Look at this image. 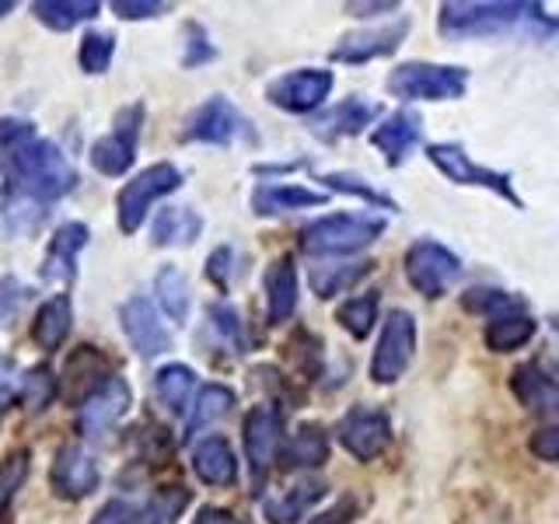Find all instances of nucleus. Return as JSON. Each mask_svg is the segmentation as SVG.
<instances>
[{
  "instance_id": "obj_1",
  "label": "nucleus",
  "mask_w": 559,
  "mask_h": 524,
  "mask_svg": "<svg viewBox=\"0 0 559 524\" xmlns=\"http://www.w3.org/2000/svg\"><path fill=\"white\" fill-rule=\"evenodd\" d=\"M437 25L448 39H479V35H500L514 25H532L535 32H552V22L538 4H518V0H448L437 14Z\"/></svg>"
},
{
  "instance_id": "obj_2",
  "label": "nucleus",
  "mask_w": 559,
  "mask_h": 524,
  "mask_svg": "<svg viewBox=\"0 0 559 524\" xmlns=\"http://www.w3.org/2000/svg\"><path fill=\"white\" fill-rule=\"evenodd\" d=\"M8 168H11V186H17L46 206L67 196V192H74L78 186L74 165L67 162V154L52 140H32L22 151H14Z\"/></svg>"
},
{
  "instance_id": "obj_3",
  "label": "nucleus",
  "mask_w": 559,
  "mask_h": 524,
  "mask_svg": "<svg viewBox=\"0 0 559 524\" xmlns=\"http://www.w3.org/2000/svg\"><path fill=\"white\" fill-rule=\"evenodd\" d=\"M381 235H384V217L325 214L301 227V249L308 255H354L371 249Z\"/></svg>"
},
{
  "instance_id": "obj_4",
  "label": "nucleus",
  "mask_w": 559,
  "mask_h": 524,
  "mask_svg": "<svg viewBox=\"0 0 559 524\" xmlns=\"http://www.w3.org/2000/svg\"><path fill=\"white\" fill-rule=\"evenodd\" d=\"M384 87L399 102H454L468 92V70L459 63L409 60L392 70Z\"/></svg>"
},
{
  "instance_id": "obj_5",
  "label": "nucleus",
  "mask_w": 559,
  "mask_h": 524,
  "mask_svg": "<svg viewBox=\"0 0 559 524\" xmlns=\"http://www.w3.org/2000/svg\"><path fill=\"white\" fill-rule=\"evenodd\" d=\"M182 186V171L175 168L171 162H157L144 171H136L133 179L119 189L116 196V224L122 235H136L144 227L151 206L157 200H165L168 192H175Z\"/></svg>"
},
{
  "instance_id": "obj_6",
  "label": "nucleus",
  "mask_w": 559,
  "mask_h": 524,
  "mask_svg": "<svg viewBox=\"0 0 559 524\" xmlns=\"http://www.w3.org/2000/svg\"><path fill=\"white\" fill-rule=\"evenodd\" d=\"M427 162L454 186H476V189H486V192H497V196L507 200L514 210H524V200L518 196L511 171H497V168L476 165L462 144H451V140H444V144H430L427 147Z\"/></svg>"
},
{
  "instance_id": "obj_7",
  "label": "nucleus",
  "mask_w": 559,
  "mask_h": 524,
  "mask_svg": "<svg viewBox=\"0 0 559 524\" xmlns=\"http://www.w3.org/2000/svg\"><path fill=\"white\" fill-rule=\"evenodd\" d=\"M462 270H465L462 259L454 255L448 245L433 238H419L406 249V279L419 297H427V301L444 297L462 279Z\"/></svg>"
},
{
  "instance_id": "obj_8",
  "label": "nucleus",
  "mask_w": 559,
  "mask_h": 524,
  "mask_svg": "<svg viewBox=\"0 0 559 524\" xmlns=\"http://www.w3.org/2000/svg\"><path fill=\"white\" fill-rule=\"evenodd\" d=\"M413 349H416V319L409 311H389L381 322V336L371 354V381L374 384H395L406 367L413 364Z\"/></svg>"
},
{
  "instance_id": "obj_9",
  "label": "nucleus",
  "mask_w": 559,
  "mask_h": 524,
  "mask_svg": "<svg viewBox=\"0 0 559 524\" xmlns=\"http://www.w3.org/2000/svg\"><path fill=\"white\" fill-rule=\"evenodd\" d=\"M332 84H336V74L322 67H297L280 74L266 84V98L284 109L290 116H308L314 109H322L325 98L332 95Z\"/></svg>"
},
{
  "instance_id": "obj_10",
  "label": "nucleus",
  "mask_w": 559,
  "mask_h": 524,
  "mask_svg": "<svg viewBox=\"0 0 559 524\" xmlns=\"http://www.w3.org/2000/svg\"><path fill=\"white\" fill-rule=\"evenodd\" d=\"M241 441H245V458H249L252 479H255V486H262V479L270 476L273 462L280 458V451H284V416H280V409L270 406V402L252 406L245 413Z\"/></svg>"
},
{
  "instance_id": "obj_11",
  "label": "nucleus",
  "mask_w": 559,
  "mask_h": 524,
  "mask_svg": "<svg viewBox=\"0 0 559 524\" xmlns=\"http://www.w3.org/2000/svg\"><path fill=\"white\" fill-rule=\"evenodd\" d=\"M336 441L346 454H354L357 462H374L378 454L392 444V416L384 409L371 406H354L343 413L336 424Z\"/></svg>"
},
{
  "instance_id": "obj_12",
  "label": "nucleus",
  "mask_w": 559,
  "mask_h": 524,
  "mask_svg": "<svg viewBox=\"0 0 559 524\" xmlns=\"http://www.w3.org/2000/svg\"><path fill=\"white\" fill-rule=\"evenodd\" d=\"M140 122H144V105H130L116 116V130L109 136H102L92 144V165L95 171L119 179L127 175L136 162V136H140Z\"/></svg>"
},
{
  "instance_id": "obj_13",
  "label": "nucleus",
  "mask_w": 559,
  "mask_h": 524,
  "mask_svg": "<svg viewBox=\"0 0 559 524\" xmlns=\"http://www.w3.org/2000/svg\"><path fill=\"white\" fill-rule=\"evenodd\" d=\"M241 136H249V119H245L224 95L206 98L186 119V140H197V144L227 147Z\"/></svg>"
},
{
  "instance_id": "obj_14",
  "label": "nucleus",
  "mask_w": 559,
  "mask_h": 524,
  "mask_svg": "<svg viewBox=\"0 0 559 524\" xmlns=\"http://www.w3.org/2000/svg\"><path fill=\"white\" fill-rule=\"evenodd\" d=\"M98 483H102V468L92 451L81 444H67L57 451V458H52V468H49L52 493L63 500H84L95 493Z\"/></svg>"
},
{
  "instance_id": "obj_15",
  "label": "nucleus",
  "mask_w": 559,
  "mask_h": 524,
  "mask_svg": "<svg viewBox=\"0 0 559 524\" xmlns=\"http://www.w3.org/2000/svg\"><path fill=\"white\" fill-rule=\"evenodd\" d=\"M409 28H413L409 17H395L392 25L349 32V35H343V39L336 43V49H332V60L360 67V63L381 60V57H392V52H399L402 39L409 35Z\"/></svg>"
},
{
  "instance_id": "obj_16",
  "label": "nucleus",
  "mask_w": 559,
  "mask_h": 524,
  "mask_svg": "<svg viewBox=\"0 0 559 524\" xmlns=\"http://www.w3.org/2000/svg\"><path fill=\"white\" fill-rule=\"evenodd\" d=\"M119 325H122V332H127L130 346L144 360L162 357L171 346V336L162 322V314H157V308L147 301V297H130V301L119 308Z\"/></svg>"
},
{
  "instance_id": "obj_17",
  "label": "nucleus",
  "mask_w": 559,
  "mask_h": 524,
  "mask_svg": "<svg viewBox=\"0 0 559 524\" xmlns=\"http://www.w3.org/2000/svg\"><path fill=\"white\" fill-rule=\"evenodd\" d=\"M130 406H133V392L127 378L112 374L92 398L78 406V430L84 437H98L105 430H112L119 419L130 413Z\"/></svg>"
},
{
  "instance_id": "obj_18",
  "label": "nucleus",
  "mask_w": 559,
  "mask_h": 524,
  "mask_svg": "<svg viewBox=\"0 0 559 524\" xmlns=\"http://www.w3.org/2000/svg\"><path fill=\"white\" fill-rule=\"evenodd\" d=\"M109 378H112L109 357H105L102 349H95V346H78L74 354L67 357V364H63L60 395L67 402H74V406H81V402L92 398Z\"/></svg>"
},
{
  "instance_id": "obj_19",
  "label": "nucleus",
  "mask_w": 559,
  "mask_h": 524,
  "mask_svg": "<svg viewBox=\"0 0 559 524\" xmlns=\"http://www.w3.org/2000/svg\"><path fill=\"white\" fill-rule=\"evenodd\" d=\"M371 144L381 151L389 168L406 165V157L424 144V119H419L413 109H399L392 116H381L378 127L371 130Z\"/></svg>"
},
{
  "instance_id": "obj_20",
  "label": "nucleus",
  "mask_w": 559,
  "mask_h": 524,
  "mask_svg": "<svg viewBox=\"0 0 559 524\" xmlns=\"http://www.w3.org/2000/svg\"><path fill=\"white\" fill-rule=\"evenodd\" d=\"M87 238H92V231H87L81 221H67L63 227H57V235L49 238L46 255H43V270H39L43 279H49V284H57V287L74 284L78 255L87 249Z\"/></svg>"
},
{
  "instance_id": "obj_21",
  "label": "nucleus",
  "mask_w": 559,
  "mask_h": 524,
  "mask_svg": "<svg viewBox=\"0 0 559 524\" xmlns=\"http://www.w3.org/2000/svg\"><path fill=\"white\" fill-rule=\"evenodd\" d=\"M381 119V105L378 102H367L364 95H349L311 122V130L319 133L322 140H340V136H357L367 127H374Z\"/></svg>"
},
{
  "instance_id": "obj_22",
  "label": "nucleus",
  "mask_w": 559,
  "mask_h": 524,
  "mask_svg": "<svg viewBox=\"0 0 559 524\" xmlns=\"http://www.w3.org/2000/svg\"><path fill=\"white\" fill-rule=\"evenodd\" d=\"M262 290H266V322L284 325L297 311V294H301V279L290 255L273 259L266 273H262Z\"/></svg>"
},
{
  "instance_id": "obj_23",
  "label": "nucleus",
  "mask_w": 559,
  "mask_h": 524,
  "mask_svg": "<svg viewBox=\"0 0 559 524\" xmlns=\"http://www.w3.org/2000/svg\"><path fill=\"white\" fill-rule=\"evenodd\" d=\"M192 472L203 486L214 489H227L238 483V454L231 448V441L221 433H210L203 441H197L192 448Z\"/></svg>"
},
{
  "instance_id": "obj_24",
  "label": "nucleus",
  "mask_w": 559,
  "mask_h": 524,
  "mask_svg": "<svg viewBox=\"0 0 559 524\" xmlns=\"http://www.w3.org/2000/svg\"><path fill=\"white\" fill-rule=\"evenodd\" d=\"M325 200H329V192L297 186V182H259L252 189V214L280 217V214H294V210L325 206Z\"/></svg>"
},
{
  "instance_id": "obj_25",
  "label": "nucleus",
  "mask_w": 559,
  "mask_h": 524,
  "mask_svg": "<svg viewBox=\"0 0 559 524\" xmlns=\"http://www.w3.org/2000/svg\"><path fill=\"white\" fill-rule=\"evenodd\" d=\"M70 325H74V305H70L67 294H52L49 301H43L39 311H35L32 340L43 354H57L70 336Z\"/></svg>"
},
{
  "instance_id": "obj_26",
  "label": "nucleus",
  "mask_w": 559,
  "mask_h": 524,
  "mask_svg": "<svg viewBox=\"0 0 559 524\" xmlns=\"http://www.w3.org/2000/svg\"><path fill=\"white\" fill-rule=\"evenodd\" d=\"M511 392L528 409H559V378H552L538 360L514 367Z\"/></svg>"
},
{
  "instance_id": "obj_27",
  "label": "nucleus",
  "mask_w": 559,
  "mask_h": 524,
  "mask_svg": "<svg viewBox=\"0 0 559 524\" xmlns=\"http://www.w3.org/2000/svg\"><path fill=\"white\" fill-rule=\"evenodd\" d=\"M200 235H203V217L192 206H168L151 224V238L162 249H189Z\"/></svg>"
},
{
  "instance_id": "obj_28",
  "label": "nucleus",
  "mask_w": 559,
  "mask_h": 524,
  "mask_svg": "<svg viewBox=\"0 0 559 524\" xmlns=\"http://www.w3.org/2000/svg\"><path fill=\"white\" fill-rule=\"evenodd\" d=\"M280 458L284 468H322L329 462V430L322 424H301L284 441Z\"/></svg>"
},
{
  "instance_id": "obj_29",
  "label": "nucleus",
  "mask_w": 559,
  "mask_h": 524,
  "mask_svg": "<svg viewBox=\"0 0 559 524\" xmlns=\"http://www.w3.org/2000/svg\"><path fill=\"white\" fill-rule=\"evenodd\" d=\"M374 273L371 259H357V262H322V266H311V290L329 301V297H340L346 290H354L364 276Z\"/></svg>"
},
{
  "instance_id": "obj_30",
  "label": "nucleus",
  "mask_w": 559,
  "mask_h": 524,
  "mask_svg": "<svg viewBox=\"0 0 559 524\" xmlns=\"http://www.w3.org/2000/svg\"><path fill=\"white\" fill-rule=\"evenodd\" d=\"M538 332V322L532 319L528 311H514V314H500V319H489L483 343L493 354H514V349L528 346Z\"/></svg>"
},
{
  "instance_id": "obj_31",
  "label": "nucleus",
  "mask_w": 559,
  "mask_h": 524,
  "mask_svg": "<svg viewBox=\"0 0 559 524\" xmlns=\"http://www.w3.org/2000/svg\"><path fill=\"white\" fill-rule=\"evenodd\" d=\"M154 395L168 413L175 416L189 413V402L197 395V371L186 364H165L162 371L154 374Z\"/></svg>"
},
{
  "instance_id": "obj_32",
  "label": "nucleus",
  "mask_w": 559,
  "mask_h": 524,
  "mask_svg": "<svg viewBox=\"0 0 559 524\" xmlns=\"http://www.w3.org/2000/svg\"><path fill=\"white\" fill-rule=\"evenodd\" d=\"M325 483L322 479H301L297 486H290L284 497H273L266 500V517L273 524H294L301 521L314 503H319L325 497Z\"/></svg>"
},
{
  "instance_id": "obj_33",
  "label": "nucleus",
  "mask_w": 559,
  "mask_h": 524,
  "mask_svg": "<svg viewBox=\"0 0 559 524\" xmlns=\"http://www.w3.org/2000/svg\"><path fill=\"white\" fill-rule=\"evenodd\" d=\"M235 406V392L221 381H210L197 392L189 406V419H186V437H197L200 430H206L210 424H217L221 416H227Z\"/></svg>"
},
{
  "instance_id": "obj_34",
  "label": "nucleus",
  "mask_w": 559,
  "mask_h": 524,
  "mask_svg": "<svg viewBox=\"0 0 559 524\" xmlns=\"http://www.w3.org/2000/svg\"><path fill=\"white\" fill-rule=\"evenodd\" d=\"M102 11L98 0H35L32 14L52 32H70L81 22H92V17Z\"/></svg>"
},
{
  "instance_id": "obj_35",
  "label": "nucleus",
  "mask_w": 559,
  "mask_h": 524,
  "mask_svg": "<svg viewBox=\"0 0 559 524\" xmlns=\"http://www.w3.org/2000/svg\"><path fill=\"white\" fill-rule=\"evenodd\" d=\"M154 294H157V305L168 314L175 325H182L189 319V308H192V290H189V279L179 266H162L154 276Z\"/></svg>"
},
{
  "instance_id": "obj_36",
  "label": "nucleus",
  "mask_w": 559,
  "mask_h": 524,
  "mask_svg": "<svg viewBox=\"0 0 559 524\" xmlns=\"http://www.w3.org/2000/svg\"><path fill=\"white\" fill-rule=\"evenodd\" d=\"M46 203H39L35 196H28V192H22L17 186H4V224L11 235H32L39 231V227L46 224Z\"/></svg>"
},
{
  "instance_id": "obj_37",
  "label": "nucleus",
  "mask_w": 559,
  "mask_h": 524,
  "mask_svg": "<svg viewBox=\"0 0 559 524\" xmlns=\"http://www.w3.org/2000/svg\"><path fill=\"white\" fill-rule=\"evenodd\" d=\"M378 290H364V294H354L349 301H343L336 308V322L349 332L354 340H367L371 336V329L378 322Z\"/></svg>"
},
{
  "instance_id": "obj_38",
  "label": "nucleus",
  "mask_w": 559,
  "mask_h": 524,
  "mask_svg": "<svg viewBox=\"0 0 559 524\" xmlns=\"http://www.w3.org/2000/svg\"><path fill=\"white\" fill-rule=\"evenodd\" d=\"M462 308L468 314H486V319H500V314L524 311V297L500 290V287H468L462 294Z\"/></svg>"
},
{
  "instance_id": "obj_39",
  "label": "nucleus",
  "mask_w": 559,
  "mask_h": 524,
  "mask_svg": "<svg viewBox=\"0 0 559 524\" xmlns=\"http://www.w3.org/2000/svg\"><path fill=\"white\" fill-rule=\"evenodd\" d=\"M319 182H322L329 192H343V196H357V200H364L367 206L399 210V203L389 196V192L374 189L371 182L360 179V175H354V171H325V175H319Z\"/></svg>"
},
{
  "instance_id": "obj_40",
  "label": "nucleus",
  "mask_w": 559,
  "mask_h": 524,
  "mask_svg": "<svg viewBox=\"0 0 559 524\" xmlns=\"http://www.w3.org/2000/svg\"><path fill=\"white\" fill-rule=\"evenodd\" d=\"M28 468H32L28 448H17V451H11V454L0 458V524L8 521L11 507L17 500V489H22L25 479H28Z\"/></svg>"
},
{
  "instance_id": "obj_41",
  "label": "nucleus",
  "mask_w": 559,
  "mask_h": 524,
  "mask_svg": "<svg viewBox=\"0 0 559 524\" xmlns=\"http://www.w3.org/2000/svg\"><path fill=\"white\" fill-rule=\"evenodd\" d=\"M192 493L186 486H165L157 489V493L147 500L144 507V517H140V524H179L182 511L189 507Z\"/></svg>"
},
{
  "instance_id": "obj_42",
  "label": "nucleus",
  "mask_w": 559,
  "mask_h": 524,
  "mask_svg": "<svg viewBox=\"0 0 559 524\" xmlns=\"http://www.w3.org/2000/svg\"><path fill=\"white\" fill-rule=\"evenodd\" d=\"M60 395V378L49 371L46 364L32 367V371L22 378V402L28 413H43L49 409V402Z\"/></svg>"
},
{
  "instance_id": "obj_43",
  "label": "nucleus",
  "mask_w": 559,
  "mask_h": 524,
  "mask_svg": "<svg viewBox=\"0 0 559 524\" xmlns=\"http://www.w3.org/2000/svg\"><path fill=\"white\" fill-rule=\"evenodd\" d=\"M206 314H210V325L217 329V336L231 346L235 354H245V349H249V332H245L238 308H231L227 301H217V305L206 308Z\"/></svg>"
},
{
  "instance_id": "obj_44",
  "label": "nucleus",
  "mask_w": 559,
  "mask_h": 524,
  "mask_svg": "<svg viewBox=\"0 0 559 524\" xmlns=\"http://www.w3.org/2000/svg\"><path fill=\"white\" fill-rule=\"evenodd\" d=\"M112 57H116V39L109 32H87L81 39L78 60L84 74H105L112 67Z\"/></svg>"
},
{
  "instance_id": "obj_45",
  "label": "nucleus",
  "mask_w": 559,
  "mask_h": 524,
  "mask_svg": "<svg viewBox=\"0 0 559 524\" xmlns=\"http://www.w3.org/2000/svg\"><path fill=\"white\" fill-rule=\"evenodd\" d=\"M528 451L538 462H559V409H552V416L542 424L532 437H528Z\"/></svg>"
},
{
  "instance_id": "obj_46",
  "label": "nucleus",
  "mask_w": 559,
  "mask_h": 524,
  "mask_svg": "<svg viewBox=\"0 0 559 524\" xmlns=\"http://www.w3.org/2000/svg\"><path fill=\"white\" fill-rule=\"evenodd\" d=\"M217 57V49L210 46V39H206V32L200 28V25H186V57H182V63L186 67H200V63H206V60H214Z\"/></svg>"
},
{
  "instance_id": "obj_47",
  "label": "nucleus",
  "mask_w": 559,
  "mask_h": 524,
  "mask_svg": "<svg viewBox=\"0 0 559 524\" xmlns=\"http://www.w3.org/2000/svg\"><path fill=\"white\" fill-rule=\"evenodd\" d=\"M112 11L119 17H127V22H144V17H162L171 11V4L165 0H116Z\"/></svg>"
},
{
  "instance_id": "obj_48",
  "label": "nucleus",
  "mask_w": 559,
  "mask_h": 524,
  "mask_svg": "<svg viewBox=\"0 0 559 524\" xmlns=\"http://www.w3.org/2000/svg\"><path fill=\"white\" fill-rule=\"evenodd\" d=\"M231 262H235V249H231V245H221V249L210 252V259H206L210 284H217L221 290H227V284H231Z\"/></svg>"
},
{
  "instance_id": "obj_49",
  "label": "nucleus",
  "mask_w": 559,
  "mask_h": 524,
  "mask_svg": "<svg viewBox=\"0 0 559 524\" xmlns=\"http://www.w3.org/2000/svg\"><path fill=\"white\" fill-rule=\"evenodd\" d=\"M25 297H28V287L22 284V279L8 276L4 284H0V322H4V319H14L17 308L25 305Z\"/></svg>"
},
{
  "instance_id": "obj_50",
  "label": "nucleus",
  "mask_w": 559,
  "mask_h": 524,
  "mask_svg": "<svg viewBox=\"0 0 559 524\" xmlns=\"http://www.w3.org/2000/svg\"><path fill=\"white\" fill-rule=\"evenodd\" d=\"M357 514H360V500L354 493H346V497H340L336 503H332L325 514L314 517L311 524H349Z\"/></svg>"
},
{
  "instance_id": "obj_51",
  "label": "nucleus",
  "mask_w": 559,
  "mask_h": 524,
  "mask_svg": "<svg viewBox=\"0 0 559 524\" xmlns=\"http://www.w3.org/2000/svg\"><path fill=\"white\" fill-rule=\"evenodd\" d=\"M92 524H133V511H130V503L109 500V503L98 507V514L92 517Z\"/></svg>"
},
{
  "instance_id": "obj_52",
  "label": "nucleus",
  "mask_w": 559,
  "mask_h": 524,
  "mask_svg": "<svg viewBox=\"0 0 559 524\" xmlns=\"http://www.w3.org/2000/svg\"><path fill=\"white\" fill-rule=\"evenodd\" d=\"M192 524H238V521L231 517V511H224V507H203Z\"/></svg>"
},
{
  "instance_id": "obj_53",
  "label": "nucleus",
  "mask_w": 559,
  "mask_h": 524,
  "mask_svg": "<svg viewBox=\"0 0 559 524\" xmlns=\"http://www.w3.org/2000/svg\"><path fill=\"white\" fill-rule=\"evenodd\" d=\"M346 11L349 14H357V17H374V14H384V11H399V4L395 0H384V4H346Z\"/></svg>"
},
{
  "instance_id": "obj_54",
  "label": "nucleus",
  "mask_w": 559,
  "mask_h": 524,
  "mask_svg": "<svg viewBox=\"0 0 559 524\" xmlns=\"http://www.w3.org/2000/svg\"><path fill=\"white\" fill-rule=\"evenodd\" d=\"M11 402H14V384H11V374L4 371V367H0V419H4Z\"/></svg>"
},
{
  "instance_id": "obj_55",
  "label": "nucleus",
  "mask_w": 559,
  "mask_h": 524,
  "mask_svg": "<svg viewBox=\"0 0 559 524\" xmlns=\"http://www.w3.org/2000/svg\"><path fill=\"white\" fill-rule=\"evenodd\" d=\"M11 11H14V0H0V17L11 14Z\"/></svg>"
},
{
  "instance_id": "obj_56",
  "label": "nucleus",
  "mask_w": 559,
  "mask_h": 524,
  "mask_svg": "<svg viewBox=\"0 0 559 524\" xmlns=\"http://www.w3.org/2000/svg\"><path fill=\"white\" fill-rule=\"evenodd\" d=\"M4 162H8V157H4V154H0V168H4Z\"/></svg>"
},
{
  "instance_id": "obj_57",
  "label": "nucleus",
  "mask_w": 559,
  "mask_h": 524,
  "mask_svg": "<svg viewBox=\"0 0 559 524\" xmlns=\"http://www.w3.org/2000/svg\"><path fill=\"white\" fill-rule=\"evenodd\" d=\"M552 32H559V22H552Z\"/></svg>"
}]
</instances>
